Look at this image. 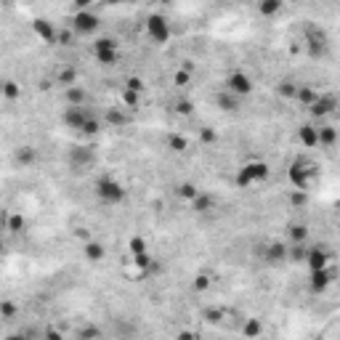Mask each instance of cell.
I'll list each match as a JSON object with an SVG mask.
<instances>
[{"instance_id": "484cf974", "label": "cell", "mask_w": 340, "mask_h": 340, "mask_svg": "<svg viewBox=\"0 0 340 340\" xmlns=\"http://www.w3.org/2000/svg\"><path fill=\"white\" fill-rule=\"evenodd\" d=\"M24 218L22 215H8V234H22L24 231Z\"/></svg>"}, {"instance_id": "f546056e", "label": "cell", "mask_w": 340, "mask_h": 340, "mask_svg": "<svg viewBox=\"0 0 340 340\" xmlns=\"http://www.w3.org/2000/svg\"><path fill=\"white\" fill-rule=\"evenodd\" d=\"M199 194V189L194 186V183H181V186H178V197H183V199H189V202H192V199Z\"/></svg>"}, {"instance_id": "d590c367", "label": "cell", "mask_w": 340, "mask_h": 340, "mask_svg": "<svg viewBox=\"0 0 340 340\" xmlns=\"http://www.w3.org/2000/svg\"><path fill=\"white\" fill-rule=\"evenodd\" d=\"M32 160H35V152L29 149V146H24V149L19 152V162H22V165H29Z\"/></svg>"}, {"instance_id": "7a4b0ae2", "label": "cell", "mask_w": 340, "mask_h": 340, "mask_svg": "<svg viewBox=\"0 0 340 340\" xmlns=\"http://www.w3.org/2000/svg\"><path fill=\"white\" fill-rule=\"evenodd\" d=\"M316 178V162L308 157H298L290 165V183L295 186V192H308Z\"/></svg>"}, {"instance_id": "ffe728a7", "label": "cell", "mask_w": 340, "mask_h": 340, "mask_svg": "<svg viewBox=\"0 0 340 340\" xmlns=\"http://www.w3.org/2000/svg\"><path fill=\"white\" fill-rule=\"evenodd\" d=\"M287 258V244L282 242H271L269 250H266V260L269 263H282V260Z\"/></svg>"}, {"instance_id": "cb8c5ba5", "label": "cell", "mask_w": 340, "mask_h": 340, "mask_svg": "<svg viewBox=\"0 0 340 340\" xmlns=\"http://www.w3.org/2000/svg\"><path fill=\"white\" fill-rule=\"evenodd\" d=\"M3 96H6L8 101H13V99L22 96V88L13 83V80H6V83H3Z\"/></svg>"}, {"instance_id": "9a60e30c", "label": "cell", "mask_w": 340, "mask_h": 340, "mask_svg": "<svg viewBox=\"0 0 340 340\" xmlns=\"http://www.w3.org/2000/svg\"><path fill=\"white\" fill-rule=\"evenodd\" d=\"M32 29H35L37 37H43V43H56V37H59L56 27H53L48 19H37V22L32 24Z\"/></svg>"}, {"instance_id": "603a6c76", "label": "cell", "mask_w": 340, "mask_h": 340, "mask_svg": "<svg viewBox=\"0 0 340 340\" xmlns=\"http://www.w3.org/2000/svg\"><path fill=\"white\" fill-rule=\"evenodd\" d=\"M316 96L319 93H314L308 85H298V93H295V101H300V104H306V106H311L314 101H316Z\"/></svg>"}, {"instance_id": "83f0119b", "label": "cell", "mask_w": 340, "mask_h": 340, "mask_svg": "<svg viewBox=\"0 0 340 340\" xmlns=\"http://www.w3.org/2000/svg\"><path fill=\"white\" fill-rule=\"evenodd\" d=\"M146 253H149L146 242H144L141 237H133V239H130V255L136 258V255H146Z\"/></svg>"}, {"instance_id": "6da1fadb", "label": "cell", "mask_w": 340, "mask_h": 340, "mask_svg": "<svg viewBox=\"0 0 340 340\" xmlns=\"http://www.w3.org/2000/svg\"><path fill=\"white\" fill-rule=\"evenodd\" d=\"M61 122H64L67 128H72V130L85 133V136H96V133L101 130V120H99L93 112H90L85 104H83V106L67 104L64 112H61Z\"/></svg>"}, {"instance_id": "ac0fdd59", "label": "cell", "mask_w": 340, "mask_h": 340, "mask_svg": "<svg viewBox=\"0 0 340 340\" xmlns=\"http://www.w3.org/2000/svg\"><path fill=\"white\" fill-rule=\"evenodd\" d=\"M83 253H85V258H88V260H93V263H99V260L106 255L104 244H101V242H93V239H85V244H83Z\"/></svg>"}, {"instance_id": "ab89813d", "label": "cell", "mask_w": 340, "mask_h": 340, "mask_svg": "<svg viewBox=\"0 0 340 340\" xmlns=\"http://www.w3.org/2000/svg\"><path fill=\"white\" fill-rule=\"evenodd\" d=\"M104 6H120V3H125V0H101Z\"/></svg>"}, {"instance_id": "8d00e7d4", "label": "cell", "mask_w": 340, "mask_h": 340, "mask_svg": "<svg viewBox=\"0 0 340 340\" xmlns=\"http://www.w3.org/2000/svg\"><path fill=\"white\" fill-rule=\"evenodd\" d=\"M122 101L130 104V106H136V104H138V93H136V90H128V88H125V93H122Z\"/></svg>"}, {"instance_id": "d4e9b609", "label": "cell", "mask_w": 340, "mask_h": 340, "mask_svg": "<svg viewBox=\"0 0 340 340\" xmlns=\"http://www.w3.org/2000/svg\"><path fill=\"white\" fill-rule=\"evenodd\" d=\"M167 146L181 154V152H186V149H189V141H186L183 136H170V138H167Z\"/></svg>"}, {"instance_id": "9c48e42d", "label": "cell", "mask_w": 340, "mask_h": 340, "mask_svg": "<svg viewBox=\"0 0 340 340\" xmlns=\"http://www.w3.org/2000/svg\"><path fill=\"white\" fill-rule=\"evenodd\" d=\"M226 88L231 90V93H237L239 99H244V96H250L253 90H255V83H253V77L247 74V72L234 69V72L226 77Z\"/></svg>"}, {"instance_id": "8fae6325", "label": "cell", "mask_w": 340, "mask_h": 340, "mask_svg": "<svg viewBox=\"0 0 340 340\" xmlns=\"http://www.w3.org/2000/svg\"><path fill=\"white\" fill-rule=\"evenodd\" d=\"M335 109H337V99H335L332 93H319L316 101L308 106V112H311L314 117H327V115H332Z\"/></svg>"}, {"instance_id": "52a82bcc", "label": "cell", "mask_w": 340, "mask_h": 340, "mask_svg": "<svg viewBox=\"0 0 340 340\" xmlns=\"http://www.w3.org/2000/svg\"><path fill=\"white\" fill-rule=\"evenodd\" d=\"M99 16L90 8H83V11H74V16H72V29H74V35L77 37H90L93 32H99Z\"/></svg>"}, {"instance_id": "5b68a950", "label": "cell", "mask_w": 340, "mask_h": 340, "mask_svg": "<svg viewBox=\"0 0 340 340\" xmlns=\"http://www.w3.org/2000/svg\"><path fill=\"white\" fill-rule=\"evenodd\" d=\"M266 178H269V165L260 162V160H253V162H247V165H242L237 170L234 181H237L239 189H250V186H255V183L266 181Z\"/></svg>"}, {"instance_id": "e575fe53", "label": "cell", "mask_w": 340, "mask_h": 340, "mask_svg": "<svg viewBox=\"0 0 340 340\" xmlns=\"http://www.w3.org/2000/svg\"><path fill=\"white\" fill-rule=\"evenodd\" d=\"M279 93H282V96H287V99H295L298 85H292V83H282V85H279Z\"/></svg>"}, {"instance_id": "5bb4252c", "label": "cell", "mask_w": 340, "mask_h": 340, "mask_svg": "<svg viewBox=\"0 0 340 340\" xmlns=\"http://www.w3.org/2000/svg\"><path fill=\"white\" fill-rule=\"evenodd\" d=\"M330 285H332V271H330V266L311 271V292H324Z\"/></svg>"}, {"instance_id": "4dcf8cb0", "label": "cell", "mask_w": 340, "mask_h": 340, "mask_svg": "<svg viewBox=\"0 0 340 340\" xmlns=\"http://www.w3.org/2000/svg\"><path fill=\"white\" fill-rule=\"evenodd\" d=\"M192 74H194V72H189V69H183V67H181V69L176 72V77H173V80H176V85L186 88V85L192 83Z\"/></svg>"}, {"instance_id": "7c38bea8", "label": "cell", "mask_w": 340, "mask_h": 340, "mask_svg": "<svg viewBox=\"0 0 340 340\" xmlns=\"http://www.w3.org/2000/svg\"><path fill=\"white\" fill-rule=\"evenodd\" d=\"M298 141H300L306 149L319 146V128H316V125H311V122L300 125V128H298Z\"/></svg>"}, {"instance_id": "b9f144b4", "label": "cell", "mask_w": 340, "mask_h": 340, "mask_svg": "<svg viewBox=\"0 0 340 340\" xmlns=\"http://www.w3.org/2000/svg\"><path fill=\"white\" fill-rule=\"evenodd\" d=\"M160 3H170V0H160Z\"/></svg>"}, {"instance_id": "7bdbcfd3", "label": "cell", "mask_w": 340, "mask_h": 340, "mask_svg": "<svg viewBox=\"0 0 340 340\" xmlns=\"http://www.w3.org/2000/svg\"><path fill=\"white\" fill-rule=\"evenodd\" d=\"M337 112H340V106H337Z\"/></svg>"}, {"instance_id": "4316f807", "label": "cell", "mask_w": 340, "mask_h": 340, "mask_svg": "<svg viewBox=\"0 0 340 340\" xmlns=\"http://www.w3.org/2000/svg\"><path fill=\"white\" fill-rule=\"evenodd\" d=\"M128 122V115H122V112H117V109H109L106 112V125H125Z\"/></svg>"}, {"instance_id": "f35d334b", "label": "cell", "mask_w": 340, "mask_h": 340, "mask_svg": "<svg viewBox=\"0 0 340 340\" xmlns=\"http://www.w3.org/2000/svg\"><path fill=\"white\" fill-rule=\"evenodd\" d=\"M90 3H93V0H74L77 11H83V8H90Z\"/></svg>"}, {"instance_id": "ba28073f", "label": "cell", "mask_w": 340, "mask_h": 340, "mask_svg": "<svg viewBox=\"0 0 340 340\" xmlns=\"http://www.w3.org/2000/svg\"><path fill=\"white\" fill-rule=\"evenodd\" d=\"M93 56L101 61V64L115 67L117 61H120V45H117V40H112V37H99L93 43Z\"/></svg>"}, {"instance_id": "277c9868", "label": "cell", "mask_w": 340, "mask_h": 340, "mask_svg": "<svg viewBox=\"0 0 340 340\" xmlns=\"http://www.w3.org/2000/svg\"><path fill=\"white\" fill-rule=\"evenodd\" d=\"M303 40H306V51H308V56H311V59L327 56V51H330V37H327V32H324L319 24H306Z\"/></svg>"}, {"instance_id": "1f68e13d", "label": "cell", "mask_w": 340, "mask_h": 340, "mask_svg": "<svg viewBox=\"0 0 340 340\" xmlns=\"http://www.w3.org/2000/svg\"><path fill=\"white\" fill-rule=\"evenodd\" d=\"M210 285H213V276H207V274H197V279H194V290L202 292V290H207Z\"/></svg>"}, {"instance_id": "3957f363", "label": "cell", "mask_w": 340, "mask_h": 340, "mask_svg": "<svg viewBox=\"0 0 340 340\" xmlns=\"http://www.w3.org/2000/svg\"><path fill=\"white\" fill-rule=\"evenodd\" d=\"M96 197H99V202H104V205H120V202H125V197H128V192H125V186L117 181V178H112V176H101L99 181H96Z\"/></svg>"}, {"instance_id": "60d3db41", "label": "cell", "mask_w": 340, "mask_h": 340, "mask_svg": "<svg viewBox=\"0 0 340 340\" xmlns=\"http://www.w3.org/2000/svg\"><path fill=\"white\" fill-rule=\"evenodd\" d=\"M202 138H205V141H215V133H210V130H205V133H202Z\"/></svg>"}, {"instance_id": "f1b7e54d", "label": "cell", "mask_w": 340, "mask_h": 340, "mask_svg": "<svg viewBox=\"0 0 340 340\" xmlns=\"http://www.w3.org/2000/svg\"><path fill=\"white\" fill-rule=\"evenodd\" d=\"M306 237H308V229H306L303 223L290 226V239H292V242H306Z\"/></svg>"}, {"instance_id": "4fadbf2b", "label": "cell", "mask_w": 340, "mask_h": 340, "mask_svg": "<svg viewBox=\"0 0 340 340\" xmlns=\"http://www.w3.org/2000/svg\"><path fill=\"white\" fill-rule=\"evenodd\" d=\"M306 263H308V269H311V271L327 269L330 266V255H327V250H322V247H314V250L306 253Z\"/></svg>"}, {"instance_id": "7402d4cb", "label": "cell", "mask_w": 340, "mask_h": 340, "mask_svg": "<svg viewBox=\"0 0 340 340\" xmlns=\"http://www.w3.org/2000/svg\"><path fill=\"white\" fill-rule=\"evenodd\" d=\"M337 141V130L330 125H319V146H332Z\"/></svg>"}, {"instance_id": "2e32d148", "label": "cell", "mask_w": 340, "mask_h": 340, "mask_svg": "<svg viewBox=\"0 0 340 340\" xmlns=\"http://www.w3.org/2000/svg\"><path fill=\"white\" fill-rule=\"evenodd\" d=\"M213 207H215V197H213V194L199 192V194L192 199V210H194V213H199V215H207V213H213Z\"/></svg>"}, {"instance_id": "836d02e7", "label": "cell", "mask_w": 340, "mask_h": 340, "mask_svg": "<svg viewBox=\"0 0 340 340\" xmlns=\"http://www.w3.org/2000/svg\"><path fill=\"white\" fill-rule=\"evenodd\" d=\"M263 332V327H260V322H255V319H250L244 324V335H260Z\"/></svg>"}, {"instance_id": "e0dca14e", "label": "cell", "mask_w": 340, "mask_h": 340, "mask_svg": "<svg viewBox=\"0 0 340 340\" xmlns=\"http://www.w3.org/2000/svg\"><path fill=\"white\" fill-rule=\"evenodd\" d=\"M282 6H285V0H258V13L266 19H274L282 13Z\"/></svg>"}, {"instance_id": "8992f818", "label": "cell", "mask_w": 340, "mask_h": 340, "mask_svg": "<svg viewBox=\"0 0 340 340\" xmlns=\"http://www.w3.org/2000/svg\"><path fill=\"white\" fill-rule=\"evenodd\" d=\"M146 37L154 43V45H165L170 37H173V29H170V22L162 16V13H149L146 22Z\"/></svg>"}, {"instance_id": "44dd1931", "label": "cell", "mask_w": 340, "mask_h": 340, "mask_svg": "<svg viewBox=\"0 0 340 340\" xmlns=\"http://www.w3.org/2000/svg\"><path fill=\"white\" fill-rule=\"evenodd\" d=\"M67 104H72V106H83V104H88V93L83 88H77V85H69L67 88Z\"/></svg>"}, {"instance_id": "30bf717a", "label": "cell", "mask_w": 340, "mask_h": 340, "mask_svg": "<svg viewBox=\"0 0 340 340\" xmlns=\"http://www.w3.org/2000/svg\"><path fill=\"white\" fill-rule=\"evenodd\" d=\"M67 160H69V167L72 170H85L96 162V154L90 146H72L69 154H67Z\"/></svg>"}, {"instance_id": "d6986e66", "label": "cell", "mask_w": 340, "mask_h": 340, "mask_svg": "<svg viewBox=\"0 0 340 340\" xmlns=\"http://www.w3.org/2000/svg\"><path fill=\"white\" fill-rule=\"evenodd\" d=\"M218 106H221L223 112H237L239 109V96L231 93V90L226 88L223 93H218Z\"/></svg>"}, {"instance_id": "d6a6232c", "label": "cell", "mask_w": 340, "mask_h": 340, "mask_svg": "<svg viewBox=\"0 0 340 340\" xmlns=\"http://www.w3.org/2000/svg\"><path fill=\"white\" fill-rule=\"evenodd\" d=\"M125 88L128 90H136V93H144V80H141V77H128Z\"/></svg>"}, {"instance_id": "74e56055", "label": "cell", "mask_w": 340, "mask_h": 340, "mask_svg": "<svg viewBox=\"0 0 340 340\" xmlns=\"http://www.w3.org/2000/svg\"><path fill=\"white\" fill-rule=\"evenodd\" d=\"M178 112H181V115H189V112H192V104H189V101H178Z\"/></svg>"}]
</instances>
